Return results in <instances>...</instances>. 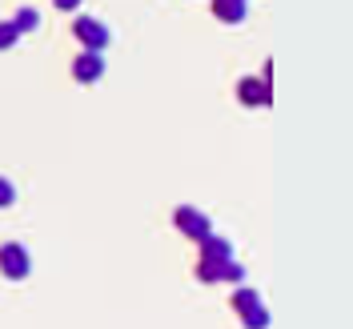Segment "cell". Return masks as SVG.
<instances>
[{
    "label": "cell",
    "instance_id": "1",
    "mask_svg": "<svg viewBox=\"0 0 353 329\" xmlns=\"http://www.w3.org/2000/svg\"><path fill=\"white\" fill-rule=\"evenodd\" d=\"M0 273L8 277V281H24L28 273H32V257H28V249L17 241L0 245Z\"/></svg>",
    "mask_w": 353,
    "mask_h": 329
},
{
    "label": "cell",
    "instance_id": "2",
    "mask_svg": "<svg viewBox=\"0 0 353 329\" xmlns=\"http://www.w3.org/2000/svg\"><path fill=\"white\" fill-rule=\"evenodd\" d=\"M173 225L181 229V233H185V237H193V241H201L205 233H213V225H209V217L201 213L197 205H176Z\"/></svg>",
    "mask_w": 353,
    "mask_h": 329
},
{
    "label": "cell",
    "instance_id": "3",
    "mask_svg": "<svg viewBox=\"0 0 353 329\" xmlns=\"http://www.w3.org/2000/svg\"><path fill=\"white\" fill-rule=\"evenodd\" d=\"M72 37L85 44V48H101V52H105V44H109V28L97 21V17H77V21H72Z\"/></svg>",
    "mask_w": 353,
    "mask_h": 329
},
{
    "label": "cell",
    "instance_id": "4",
    "mask_svg": "<svg viewBox=\"0 0 353 329\" xmlns=\"http://www.w3.org/2000/svg\"><path fill=\"white\" fill-rule=\"evenodd\" d=\"M72 77H77L81 85L101 81V77H105V57H101V48H85L81 57H72Z\"/></svg>",
    "mask_w": 353,
    "mask_h": 329
},
{
    "label": "cell",
    "instance_id": "5",
    "mask_svg": "<svg viewBox=\"0 0 353 329\" xmlns=\"http://www.w3.org/2000/svg\"><path fill=\"white\" fill-rule=\"evenodd\" d=\"M237 97H241V105H249V109H261V105L273 101L265 77H241V81H237Z\"/></svg>",
    "mask_w": 353,
    "mask_h": 329
},
{
    "label": "cell",
    "instance_id": "6",
    "mask_svg": "<svg viewBox=\"0 0 353 329\" xmlns=\"http://www.w3.org/2000/svg\"><path fill=\"white\" fill-rule=\"evenodd\" d=\"M201 257H217V261H233V245L225 241V237H217V233H205L201 237Z\"/></svg>",
    "mask_w": 353,
    "mask_h": 329
},
{
    "label": "cell",
    "instance_id": "7",
    "mask_svg": "<svg viewBox=\"0 0 353 329\" xmlns=\"http://www.w3.org/2000/svg\"><path fill=\"white\" fill-rule=\"evenodd\" d=\"M213 17L225 24H241L245 21V0H213Z\"/></svg>",
    "mask_w": 353,
    "mask_h": 329
},
{
    "label": "cell",
    "instance_id": "8",
    "mask_svg": "<svg viewBox=\"0 0 353 329\" xmlns=\"http://www.w3.org/2000/svg\"><path fill=\"white\" fill-rule=\"evenodd\" d=\"M225 265H229V261L201 257V261H197V277H201V281H209V286H213V281H225Z\"/></svg>",
    "mask_w": 353,
    "mask_h": 329
},
{
    "label": "cell",
    "instance_id": "9",
    "mask_svg": "<svg viewBox=\"0 0 353 329\" xmlns=\"http://www.w3.org/2000/svg\"><path fill=\"white\" fill-rule=\"evenodd\" d=\"M253 306H261V297H257V289H249V286L233 289V313H249Z\"/></svg>",
    "mask_w": 353,
    "mask_h": 329
},
{
    "label": "cell",
    "instance_id": "10",
    "mask_svg": "<svg viewBox=\"0 0 353 329\" xmlns=\"http://www.w3.org/2000/svg\"><path fill=\"white\" fill-rule=\"evenodd\" d=\"M241 326H245V329H269V309H265V306H253L249 313H241Z\"/></svg>",
    "mask_w": 353,
    "mask_h": 329
},
{
    "label": "cell",
    "instance_id": "11",
    "mask_svg": "<svg viewBox=\"0 0 353 329\" xmlns=\"http://www.w3.org/2000/svg\"><path fill=\"white\" fill-rule=\"evenodd\" d=\"M12 24H17V32H32V28L41 24V12H37V8H21V12L12 17Z\"/></svg>",
    "mask_w": 353,
    "mask_h": 329
},
{
    "label": "cell",
    "instance_id": "12",
    "mask_svg": "<svg viewBox=\"0 0 353 329\" xmlns=\"http://www.w3.org/2000/svg\"><path fill=\"white\" fill-rule=\"evenodd\" d=\"M17 41H21L17 24H12V21H0V52H4V48H12Z\"/></svg>",
    "mask_w": 353,
    "mask_h": 329
},
{
    "label": "cell",
    "instance_id": "13",
    "mask_svg": "<svg viewBox=\"0 0 353 329\" xmlns=\"http://www.w3.org/2000/svg\"><path fill=\"white\" fill-rule=\"evenodd\" d=\"M8 205H17V185L8 177H0V209H8Z\"/></svg>",
    "mask_w": 353,
    "mask_h": 329
},
{
    "label": "cell",
    "instance_id": "14",
    "mask_svg": "<svg viewBox=\"0 0 353 329\" xmlns=\"http://www.w3.org/2000/svg\"><path fill=\"white\" fill-rule=\"evenodd\" d=\"M225 281H245V265L229 261V265H225Z\"/></svg>",
    "mask_w": 353,
    "mask_h": 329
},
{
    "label": "cell",
    "instance_id": "15",
    "mask_svg": "<svg viewBox=\"0 0 353 329\" xmlns=\"http://www.w3.org/2000/svg\"><path fill=\"white\" fill-rule=\"evenodd\" d=\"M52 4H57L61 12H72V8H81V0H52Z\"/></svg>",
    "mask_w": 353,
    "mask_h": 329
}]
</instances>
